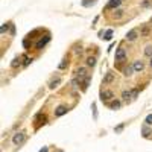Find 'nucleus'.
<instances>
[{
    "instance_id": "f257e3e1",
    "label": "nucleus",
    "mask_w": 152,
    "mask_h": 152,
    "mask_svg": "<svg viewBox=\"0 0 152 152\" xmlns=\"http://www.w3.org/2000/svg\"><path fill=\"white\" fill-rule=\"evenodd\" d=\"M24 138H26V134L23 131H20L12 137V143H14V145H21V143L24 141Z\"/></svg>"
},
{
    "instance_id": "f03ea898",
    "label": "nucleus",
    "mask_w": 152,
    "mask_h": 152,
    "mask_svg": "<svg viewBox=\"0 0 152 152\" xmlns=\"http://www.w3.org/2000/svg\"><path fill=\"white\" fill-rule=\"evenodd\" d=\"M113 97H114V95H113V91H110V90H104V91L100 93V100L102 102H106V104L111 102Z\"/></svg>"
},
{
    "instance_id": "7ed1b4c3",
    "label": "nucleus",
    "mask_w": 152,
    "mask_h": 152,
    "mask_svg": "<svg viewBox=\"0 0 152 152\" xmlns=\"http://www.w3.org/2000/svg\"><path fill=\"white\" fill-rule=\"evenodd\" d=\"M125 58H126V52H125V49L119 47L117 50H116V61H125Z\"/></svg>"
},
{
    "instance_id": "20e7f679",
    "label": "nucleus",
    "mask_w": 152,
    "mask_h": 152,
    "mask_svg": "<svg viewBox=\"0 0 152 152\" xmlns=\"http://www.w3.org/2000/svg\"><path fill=\"white\" fill-rule=\"evenodd\" d=\"M138 37V32H137V29H132V30H129V32L126 34V41H135Z\"/></svg>"
},
{
    "instance_id": "39448f33",
    "label": "nucleus",
    "mask_w": 152,
    "mask_h": 152,
    "mask_svg": "<svg viewBox=\"0 0 152 152\" xmlns=\"http://www.w3.org/2000/svg\"><path fill=\"white\" fill-rule=\"evenodd\" d=\"M67 111H69V108H67L65 105H59L58 108L55 110V117H61V116H64Z\"/></svg>"
},
{
    "instance_id": "423d86ee",
    "label": "nucleus",
    "mask_w": 152,
    "mask_h": 152,
    "mask_svg": "<svg viewBox=\"0 0 152 152\" xmlns=\"http://www.w3.org/2000/svg\"><path fill=\"white\" fill-rule=\"evenodd\" d=\"M49 41H50V37H49V35H47V37H44V38H41V40L37 43V49H38V50H40V49H43Z\"/></svg>"
},
{
    "instance_id": "0eeeda50",
    "label": "nucleus",
    "mask_w": 152,
    "mask_h": 152,
    "mask_svg": "<svg viewBox=\"0 0 152 152\" xmlns=\"http://www.w3.org/2000/svg\"><path fill=\"white\" fill-rule=\"evenodd\" d=\"M132 69H134V71H141L143 69H145V64H143V61L138 59V61H135L132 64Z\"/></svg>"
},
{
    "instance_id": "6e6552de",
    "label": "nucleus",
    "mask_w": 152,
    "mask_h": 152,
    "mask_svg": "<svg viewBox=\"0 0 152 152\" xmlns=\"http://www.w3.org/2000/svg\"><path fill=\"white\" fill-rule=\"evenodd\" d=\"M113 81H114V73H113V71H108V73L105 75V78H104V81H102V82H104V84H110Z\"/></svg>"
},
{
    "instance_id": "1a4fd4ad",
    "label": "nucleus",
    "mask_w": 152,
    "mask_h": 152,
    "mask_svg": "<svg viewBox=\"0 0 152 152\" xmlns=\"http://www.w3.org/2000/svg\"><path fill=\"white\" fill-rule=\"evenodd\" d=\"M106 105H108L111 110H119L120 105H122V102H120V100H111V102H108Z\"/></svg>"
},
{
    "instance_id": "9d476101",
    "label": "nucleus",
    "mask_w": 152,
    "mask_h": 152,
    "mask_svg": "<svg viewBox=\"0 0 152 152\" xmlns=\"http://www.w3.org/2000/svg\"><path fill=\"white\" fill-rule=\"evenodd\" d=\"M120 3H122V0H110L106 8H108V9H113V8H117Z\"/></svg>"
},
{
    "instance_id": "9b49d317",
    "label": "nucleus",
    "mask_w": 152,
    "mask_h": 152,
    "mask_svg": "<svg viewBox=\"0 0 152 152\" xmlns=\"http://www.w3.org/2000/svg\"><path fill=\"white\" fill-rule=\"evenodd\" d=\"M76 78H84V76H87V69L85 67H79L78 70H76Z\"/></svg>"
},
{
    "instance_id": "f8f14e48",
    "label": "nucleus",
    "mask_w": 152,
    "mask_h": 152,
    "mask_svg": "<svg viewBox=\"0 0 152 152\" xmlns=\"http://www.w3.org/2000/svg\"><path fill=\"white\" fill-rule=\"evenodd\" d=\"M19 65H21V56H15L14 59H12V62H11V67L15 69V67H19Z\"/></svg>"
},
{
    "instance_id": "ddd939ff",
    "label": "nucleus",
    "mask_w": 152,
    "mask_h": 152,
    "mask_svg": "<svg viewBox=\"0 0 152 152\" xmlns=\"http://www.w3.org/2000/svg\"><path fill=\"white\" fill-rule=\"evenodd\" d=\"M132 97V93H131V90H125L123 93H122V99L125 100V102H128L129 99Z\"/></svg>"
},
{
    "instance_id": "4468645a",
    "label": "nucleus",
    "mask_w": 152,
    "mask_h": 152,
    "mask_svg": "<svg viewBox=\"0 0 152 152\" xmlns=\"http://www.w3.org/2000/svg\"><path fill=\"white\" fill-rule=\"evenodd\" d=\"M141 132H143V137H149V134H152V129H149L147 125H145V126L141 128Z\"/></svg>"
},
{
    "instance_id": "2eb2a0df",
    "label": "nucleus",
    "mask_w": 152,
    "mask_h": 152,
    "mask_svg": "<svg viewBox=\"0 0 152 152\" xmlns=\"http://www.w3.org/2000/svg\"><path fill=\"white\" fill-rule=\"evenodd\" d=\"M87 65L95 67V65H96V56H88V58H87Z\"/></svg>"
},
{
    "instance_id": "dca6fc26",
    "label": "nucleus",
    "mask_w": 152,
    "mask_h": 152,
    "mask_svg": "<svg viewBox=\"0 0 152 152\" xmlns=\"http://www.w3.org/2000/svg\"><path fill=\"white\" fill-rule=\"evenodd\" d=\"M132 71H134V69H132L131 65H128V67H125V69H123V75L125 76H131Z\"/></svg>"
},
{
    "instance_id": "f3484780",
    "label": "nucleus",
    "mask_w": 152,
    "mask_h": 152,
    "mask_svg": "<svg viewBox=\"0 0 152 152\" xmlns=\"http://www.w3.org/2000/svg\"><path fill=\"white\" fill-rule=\"evenodd\" d=\"M82 6H85V8H88V6H91V5H95L96 3V0H82Z\"/></svg>"
},
{
    "instance_id": "a211bd4d",
    "label": "nucleus",
    "mask_w": 152,
    "mask_h": 152,
    "mask_svg": "<svg viewBox=\"0 0 152 152\" xmlns=\"http://www.w3.org/2000/svg\"><path fill=\"white\" fill-rule=\"evenodd\" d=\"M145 55L149 56V58H152V46H151V44H149V46H146V49H145Z\"/></svg>"
},
{
    "instance_id": "6ab92c4d",
    "label": "nucleus",
    "mask_w": 152,
    "mask_h": 152,
    "mask_svg": "<svg viewBox=\"0 0 152 152\" xmlns=\"http://www.w3.org/2000/svg\"><path fill=\"white\" fill-rule=\"evenodd\" d=\"M9 26H11V23H3V24H2V29H0V32H2V35H3V34L6 32V30H8V28H9Z\"/></svg>"
},
{
    "instance_id": "aec40b11",
    "label": "nucleus",
    "mask_w": 152,
    "mask_h": 152,
    "mask_svg": "<svg viewBox=\"0 0 152 152\" xmlns=\"http://www.w3.org/2000/svg\"><path fill=\"white\" fill-rule=\"evenodd\" d=\"M59 82H61V79H59V78H56L55 81H52L50 84H49V87H50V88H55V87H56V85H58V84H59Z\"/></svg>"
},
{
    "instance_id": "412c9836",
    "label": "nucleus",
    "mask_w": 152,
    "mask_h": 152,
    "mask_svg": "<svg viewBox=\"0 0 152 152\" xmlns=\"http://www.w3.org/2000/svg\"><path fill=\"white\" fill-rule=\"evenodd\" d=\"M111 37H113V30L108 29V30L105 32V35H104V40H111Z\"/></svg>"
},
{
    "instance_id": "4be33fe9",
    "label": "nucleus",
    "mask_w": 152,
    "mask_h": 152,
    "mask_svg": "<svg viewBox=\"0 0 152 152\" xmlns=\"http://www.w3.org/2000/svg\"><path fill=\"white\" fill-rule=\"evenodd\" d=\"M23 59H24L23 65H29L30 62H32V58H29V56H23Z\"/></svg>"
},
{
    "instance_id": "5701e85b",
    "label": "nucleus",
    "mask_w": 152,
    "mask_h": 152,
    "mask_svg": "<svg viewBox=\"0 0 152 152\" xmlns=\"http://www.w3.org/2000/svg\"><path fill=\"white\" fill-rule=\"evenodd\" d=\"M122 15H123V11H122V9H117V11L114 12V17H116V19H120Z\"/></svg>"
},
{
    "instance_id": "b1692460",
    "label": "nucleus",
    "mask_w": 152,
    "mask_h": 152,
    "mask_svg": "<svg viewBox=\"0 0 152 152\" xmlns=\"http://www.w3.org/2000/svg\"><path fill=\"white\" fill-rule=\"evenodd\" d=\"M140 32H141V35H147V34H149V28H147V26H143Z\"/></svg>"
},
{
    "instance_id": "393cba45",
    "label": "nucleus",
    "mask_w": 152,
    "mask_h": 152,
    "mask_svg": "<svg viewBox=\"0 0 152 152\" xmlns=\"http://www.w3.org/2000/svg\"><path fill=\"white\" fill-rule=\"evenodd\" d=\"M145 122H146V125H152V114H149V116H146Z\"/></svg>"
},
{
    "instance_id": "a878e982",
    "label": "nucleus",
    "mask_w": 152,
    "mask_h": 152,
    "mask_svg": "<svg viewBox=\"0 0 152 152\" xmlns=\"http://www.w3.org/2000/svg\"><path fill=\"white\" fill-rule=\"evenodd\" d=\"M149 5H151V2H149V0H145V2L141 3V6H143V8H147Z\"/></svg>"
},
{
    "instance_id": "bb28decb",
    "label": "nucleus",
    "mask_w": 152,
    "mask_h": 152,
    "mask_svg": "<svg viewBox=\"0 0 152 152\" xmlns=\"http://www.w3.org/2000/svg\"><path fill=\"white\" fill-rule=\"evenodd\" d=\"M131 93H132V99H135L138 96V90H131Z\"/></svg>"
},
{
    "instance_id": "cd10ccee",
    "label": "nucleus",
    "mask_w": 152,
    "mask_h": 152,
    "mask_svg": "<svg viewBox=\"0 0 152 152\" xmlns=\"http://www.w3.org/2000/svg\"><path fill=\"white\" fill-rule=\"evenodd\" d=\"M93 117L97 119V111H96V105H93Z\"/></svg>"
},
{
    "instance_id": "c85d7f7f",
    "label": "nucleus",
    "mask_w": 152,
    "mask_h": 152,
    "mask_svg": "<svg viewBox=\"0 0 152 152\" xmlns=\"http://www.w3.org/2000/svg\"><path fill=\"white\" fill-rule=\"evenodd\" d=\"M122 129H123V123H122V125H119L117 128H114V131H116V132H120Z\"/></svg>"
},
{
    "instance_id": "c756f323",
    "label": "nucleus",
    "mask_w": 152,
    "mask_h": 152,
    "mask_svg": "<svg viewBox=\"0 0 152 152\" xmlns=\"http://www.w3.org/2000/svg\"><path fill=\"white\" fill-rule=\"evenodd\" d=\"M65 65H67V59H62V62L59 64V69H64Z\"/></svg>"
},
{
    "instance_id": "7c9ffc66",
    "label": "nucleus",
    "mask_w": 152,
    "mask_h": 152,
    "mask_svg": "<svg viewBox=\"0 0 152 152\" xmlns=\"http://www.w3.org/2000/svg\"><path fill=\"white\" fill-rule=\"evenodd\" d=\"M38 152H49V147H47V146H44L43 149H40Z\"/></svg>"
},
{
    "instance_id": "2f4dec72",
    "label": "nucleus",
    "mask_w": 152,
    "mask_h": 152,
    "mask_svg": "<svg viewBox=\"0 0 152 152\" xmlns=\"http://www.w3.org/2000/svg\"><path fill=\"white\" fill-rule=\"evenodd\" d=\"M81 52H82L81 47H76V49H75V53H81Z\"/></svg>"
},
{
    "instance_id": "473e14b6",
    "label": "nucleus",
    "mask_w": 152,
    "mask_h": 152,
    "mask_svg": "<svg viewBox=\"0 0 152 152\" xmlns=\"http://www.w3.org/2000/svg\"><path fill=\"white\" fill-rule=\"evenodd\" d=\"M149 64H151V67H152V58H151V61H149Z\"/></svg>"
},
{
    "instance_id": "72a5a7b5",
    "label": "nucleus",
    "mask_w": 152,
    "mask_h": 152,
    "mask_svg": "<svg viewBox=\"0 0 152 152\" xmlns=\"http://www.w3.org/2000/svg\"><path fill=\"white\" fill-rule=\"evenodd\" d=\"M151 23H152V19H151Z\"/></svg>"
},
{
    "instance_id": "f704fd0d",
    "label": "nucleus",
    "mask_w": 152,
    "mask_h": 152,
    "mask_svg": "<svg viewBox=\"0 0 152 152\" xmlns=\"http://www.w3.org/2000/svg\"><path fill=\"white\" fill-rule=\"evenodd\" d=\"M59 152H64V151H59Z\"/></svg>"
}]
</instances>
